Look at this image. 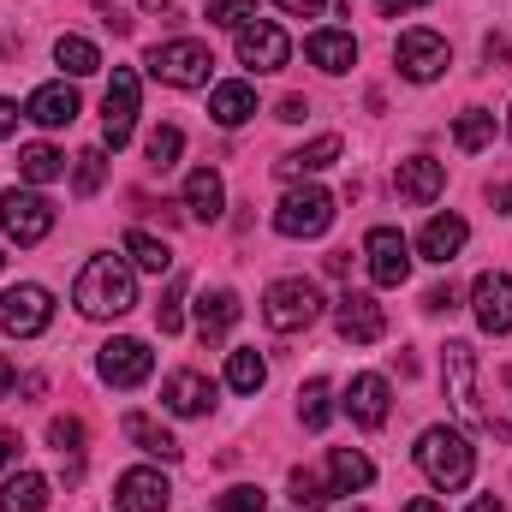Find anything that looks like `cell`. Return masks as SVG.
I'll use <instances>...</instances> for the list:
<instances>
[{"mask_svg": "<svg viewBox=\"0 0 512 512\" xmlns=\"http://www.w3.org/2000/svg\"><path fill=\"white\" fill-rule=\"evenodd\" d=\"M72 304L84 316H96V322L126 316L131 304H137V280H131V268L120 256H90L84 274H78V286H72Z\"/></svg>", "mask_w": 512, "mask_h": 512, "instance_id": "cell-1", "label": "cell"}, {"mask_svg": "<svg viewBox=\"0 0 512 512\" xmlns=\"http://www.w3.org/2000/svg\"><path fill=\"white\" fill-rule=\"evenodd\" d=\"M417 465H423V477L435 483V489H465L471 483V471H477V459H471V441L465 435H453V429H423V441H417Z\"/></svg>", "mask_w": 512, "mask_h": 512, "instance_id": "cell-2", "label": "cell"}, {"mask_svg": "<svg viewBox=\"0 0 512 512\" xmlns=\"http://www.w3.org/2000/svg\"><path fill=\"white\" fill-rule=\"evenodd\" d=\"M209 66H215V54H209L197 36H173V42H155V48H149V78H161V84H173V90L209 84Z\"/></svg>", "mask_w": 512, "mask_h": 512, "instance_id": "cell-3", "label": "cell"}, {"mask_svg": "<svg viewBox=\"0 0 512 512\" xmlns=\"http://www.w3.org/2000/svg\"><path fill=\"white\" fill-rule=\"evenodd\" d=\"M441 370H447V399H453V411H459L465 423H483V429H495V435L507 441V423H495V417L483 411V399H477V352H471L465 340H453L447 358H441Z\"/></svg>", "mask_w": 512, "mask_h": 512, "instance_id": "cell-4", "label": "cell"}, {"mask_svg": "<svg viewBox=\"0 0 512 512\" xmlns=\"http://www.w3.org/2000/svg\"><path fill=\"white\" fill-rule=\"evenodd\" d=\"M322 316V292L310 286V280H274L268 292H262V322L274 328V334H298V328H310Z\"/></svg>", "mask_w": 512, "mask_h": 512, "instance_id": "cell-5", "label": "cell"}, {"mask_svg": "<svg viewBox=\"0 0 512 512\" xmlns=\"http://www.w3.org/2000/svg\"><path fill=\"white\" fill-rule=\"evenodd\" d=\"M328 227H334V197L322 185L286 191L280 209H274V233H286V239H322Z\"/></svg>", "mask_w": 512, "mask_h": 512, "instance_id": "cell-6", "label": "cell"}, {"mask_svg": "<svg viewBox=\"0 0 512 512\" xmlns=\"http://www.w3.org/2000/svg\"><path fill=\"white\" fill-rule=\"evenodd\" d=\"M0 227H6V239L12 245H42L48 233H54V203L48 197H36V191H6L0 197Z\"/></svg>", "mask_w": 512, "mask_h": 512, "instance_id": "cell-7", "label": "cell"}, {"mask_svg": "<svg viewBox=\"0 0 512 512\" xmlns=\"http://www.w3.org/2000/svg\"><path fill=\"white\" fill-rule=\"evenodd\" d=\"M393 60H399V72H405L411 84H429V78H441V72L453 66V48H447V36H435V30H405L399 48H393Z\"/></svg>", "mask_w": 512, "mask_h": 512, "instance_id": "cell-8", "label": "cell"}, {"mask_svg": "<svg viewBox=\"0 0 512 512\" xmlns=\"http://www.w3.org/2000/svg\"><path fill=\"white\" fill-rule=\"evenodd\" d=\"M48 322H54V298H48L42 286L24 280V286H6V292H0V328H6V334L30 340V334H42Z\"/></svg>", "mask_w": 512, "mask_h": 512, "instance_id": "cell-9", "label": "cell"}, {"mask_svg": "<svg viewBox=\"0 0 512 512\" xmlns=\"http://www.w3.org/2000/svg\"><path fill=\"white\" fill-rule=\"evenodd\" d=\"M131 126H137V72L131 66H114V84L102 96V143L126 149Z\"/></svg>", "mask_w": 512, "mask_h": 512, "instance_id": "cell-10", "label": "cell"}, {"mask_svg": "<svg viewBox=\"0 0 512 512\" xmlns=\"http://www.w3.org/2000/svg\"><path fill=\"white\" fill-rule=\"evenodd\" d=\"M239 60H245L251 72H280V66L292 60V36H286L280 24H268V18H251V24L239 30Z\"/></svg>", "mask_w": 512, "mask_h": 512, "instance_id": "cell-11", "label": "cell"}, {"mask_svg": "<svg viewBox=\"0 0 512 512\" xmlns=\"http://www.w3.org/2000/svg\"><path fill=\"white\" fill-rule=\"evenodd\" d=\"M364 256H370V280H376V286H405V274H411V245H405V233L370 227Z\"/></svg>", "mask_w": 512, "mask_h": 512, "instance_id": "cell-12", "label": "cell"}, {"mask_svg": "<svg viewBox=\"0 0 512 512\" xmlns=\"http://www.w3.org/2000/svg\"><path fill=\"white\" fill-rule=\"evenodd\" d=\"M471 304H477V322H483V334H512V274H501V268L477 274V286H471Z\"/></svg>", "mask_w": 512, "mask_h": 512, "instance_id": "cell-13", "label": "cell"}, {"mask_svg": "<svg viewBox=\"0 0 512 512\" xmlns=\"http://www.w3.org/2000/svg\"><path fill=\"white\" fill-rule=\"evenodd\" d=\"M149 370H155V352L143 340H108L102 346V382L108 387H137L149 382Z\"/></svg>", "mask_w": 512, "mask_h": 512, "instance_id": "cell-14", "label": "cell"}, {"mask_svg": "<svg viewBox=\"0 0 512 512\" xmlns=\"http://www.w3.org/2000/svg\"><path fill=\"white\" fill-rule=\"evenodd\" d=\"M114 507L120 512H167L173 507V483L161 471H126L114 483Z\"/></svg>", "mask_w": 512, "mask_h": 512, "instance_id": "cell-15", "label": "cell"}, {"mask_svg": "<svg viewBox=\"0 0 512 512\" xmlns=\"http://www.w3.org/2000/svg\"><path fill=\"white\" fill-rule=\"evenodd\" d=\"M382 334H387L382 304H376L370 292H346V298H340V340H352V346H376Z\"/></svg>", "mask_w": 512, "mask_h": 512, "instance_id": "cell-16", "label": "cell"}, {"mask_svg": "<svg viewBox=\"0 0 512 512\" xmlns=\"http://www.w3.org/2000/svg\"><path fill=\"white\" fill-rule=\"evenodd\" d=\"M393 185H399L405 203H435V197L447 191V167H441L435 155H411V161H399Z\"/></svg>", "mask_w": 512, "mask_h": 512, "instance_id": "cell-17", "label": "cell"}, {"mask_svg": "<svg viewBox=\"0 0 512 512\" xmlns=\"http://www.w3.org/2000/svg\"><path fill=\"white\" fill-rule=\"evenodd\" d=\"M465 239H471V227H465V215H435L423 233H417V251L423 262H435V268H447L453 256L465 251Z\"/></svg>", "mask_w": 512, "mask_h": 512, "instance_id": "cell-18", "label": "cell"}, {"mask_svg": "<svg viewBox=\"0 0 512 512\" xmlns=\"http://www.w3.org/2000/svg\"><path fill=\"white\" fill-rule=\"evenodd\" d=\"M161 399H167V411H173V417H203V411L215 405V382H209V376H197V370H173L167 387H161Z\"/></svg>", "mask_w": 512, "mask_h": 512, "instance_id": "cell-19", "label": "cell"}, {"mask_svg": "<svg viewBox=\"0 0 512 512\" xmlns=\"http://www.w3.org/2000/svg\"><path fill=\"white\" fill-rule=\"evenodd\" d=\"M239 292H227V286H215V292H203L197 298V334H203V346H221L227 340V328L239 322Z\"/></svg>", "mask_w": 512, "mask_h": 512, "instance_id": "cell-20", "label": "cell"}, {"mask_svg": "<svg viewBox=\"0 0 512 512\" xmlns=\"http://www.w3.org/2000/svg\"><path fill=\"white\" fill-rule=\"evenodd\" d=\"M346 411L358 429H382L387 423V376H352L346 387Z\"/></svg>", "mask_w": 512, "mask_h": 512, "instance_id": "cell-21", "label": "cell"}, {"mask_svg": "<svg viewBox=\"0 0 512 512\" xmlns=\"http://www.w3.org/2000/svg\"><path fill=\"white\" fill-rule=\"evenodd\" d=\"M24 114H30L42 131L72 126V120H78V90H66V84H42V90L30 96V108H24Z\"/></svg>", "mask_w": 512, "mask_h": 512, "instance_id": "cell-22", "label": "cell"}, {"mask_svg": "<svg viewBox=\"0 0 512 512\" xmlns=\"http://www.w3.org/2000/svg\"><path fill=\"white\" fill-rule=\"evenodd\" d=\"M304 54H310V66H322V72H352V66H358L352 30H316V36L304 42Z\"/></svg>", "mask_w": 512, "mask_h": 512, "instance_id": "cell-23", "label": "cell"}, {"mask_svg": "<svg viewBox=\"0 0 512 512\" xmlns=\"http://www.w3.org/2000/svg\"><path fill=\"white\" fill-rule=\"evenodd\" d=\"M185 209H191L197 221H221V209H227V185H221L215 167H197V173L185 179Z\"/></svg>", "mask_w": 512, "mask_h": 512, "instance_id": "cell-24", "label": "cell"}, {"mask_svg": "<svg viewBox=\"0 0 512 512\" xmlns=\"http://www.w3.org/2000/svg\"><path fill=\"white\" fill-rule=\"evenodd\" d=\"M334 161H340V137L328 131V137H316V143H304V149L280 155V161H274V173H280V179H298V173H322V167H334Z\"/></svg>", "mask_w": 512, "mask_h": 512, "instance_id": "cell-25", "label": "cell"}, {"mask_svg": "<svg viewBox=\"0 0 512 512\" xmlns=\"http://www.w3.org/2000/svg\"><path fill=\"white\" fill-rule=\"evenodd\" d=\"M370 477H376V465H370L358 447H334V453H328V489H334V495L370 489Z\"/></svg>", "mask_w": 512, "mask_h": 512, "instance_id": "cell-26", "label": "cell"}, {"mask_svg": "<svg viewBox=\"0 0 512 512\" xmlns=\"http://www.w3.org/2000/svg\"><path fill=\"white\" fill-rule=\"evenodd\" d=\"M256 114V90L251 84H215V96H209V120H215V126H245V120H251Z\"/></svg>", "mask_w": 512, "mask_h": 512, "instance_id": "cell-27", "label": "cell"}, {"mask_svg": "<svg viewBox=\"0 0 512 512\" xmlns=\"http://www.w3.org/2000/svg\"><path fill=\"white\" fill-rule=\"evenodd\" d=\"M0 512H48V477H36V471L6 477V489H0Z\"/></svg>", "mask_w": 512, "mask_h": 512, "instance_id": "cell-28", "label": "cell"}, {"mask_svg": "<svg viewBox=\"0 0 512 512\" xmlns=\"http://www.w3.org/2000/svg\"><path fill=\"white\" fill-rule=\"evenodd\" d=\"M60 173H66V155H60L54 143H30V149H18V179L48 185V179H60Z\"/></svg>", "mask_w": 512, "mask_h": 512, "instance_id": "cell-29", "label": "cell"}, {"mask_svg": "<svg viewBox=\"0 0 512 512\" xmlns=\"http://www.w3.org/2000/svg\"><path fill=\"white\" fill-rule=\"evenodd\" d=\"M126 435L143 447V453H155V459H179V441H173L155 417H143V411H126Z\"/></svg>", "mask_w": 512, "mask_h": 512, "instance_id": "cell-30", "label": "cell"}, {"mask_svg": "<svg viewBox=\"0 0 512 512\" xmlns=\"http://www.w3.org/2000/svg\"><path fill=\"white\" fill-rule=\"evenodd\" d=\"M126 256L143 268V274H167V268H173L167 239H155V233H143V227H131V233H126Z\"/></svg>", "mask_w": 512, "mask_h": 512, "instance_id": "cell-31", "label": "cell"}, {"mask_svg": "<svg viewBox=\"0 0 512 512\" xmlns=\"http://www.w3.org/2000/svg\"><path fill=\"white\" fill-rule=\"evenodd\" d=\"M453 143H459L465 155L489 149V143H495V114H489V108H465V114L453 120Z\"/></svg>", "mask_w": 512, "mask_h": 512, "instance_id": "cell-32", "label": "cell"}, {"mask_svg": "<svg viewBox=\"0 0 512 512\" xmlns=\"http://www.w3.org/2000/svg\"><path fill=\"white\" fill-rule=\"evenodd\" d=\"M54 60L72 72V78H90L96 66H102V54H96V42H84V36H60L54 42Z\"/></svg>", "mask_w": 512, "mask_h": 512, "instance_id": "cell-33", "label": "cell"}, {"mask_svg": "<svg viewBox=\"0 0 512 512\" xmlns=\"http://www.w3.org/2000/svg\"><path fill=\"white\" fill-rule=\"evenodd\" d=\"M262 382H268V364L256 358L251 346H239V352L227 358V387H233V393H256Z\"/></svg>", "mask_w": 512, "mask_h": 512, "instance_id": "cell-34", "label": "cell"}, {"mask_svg": "<svg viewBox=\"0 0 512 512\" xmlns=\"http://www.w3.org/2000/svg\"><path fill=\"white\" fill-rule=\"evenodd\" d=\"M179 149H185V131L179 126H155L149 131V167H155V173H167V167L179 161Z\"/></svg>", "mask_w": 512, "mask_h": 512, "instance_id": "cell-35", "label": "cell"}, {"mask_svg": "<svg viewBox=\"0 0 512 512\" xmlns=\"http://www.w3.org/2000/svg\"><path fill=\"white\" fill-rule=\"evenodd\" d=\"M102 179H108L102 149H84V155H78V173H72V191H78V197H96V191H102Z\"/></svg>", "mask_w": 512, "mask_h": 512, "instance_id": "cell-36", "label": "cell"}, {"mask_svg": "<svg viewBox=\"0 0 512 512\" xmlns=\"http://www.w3.org/2000/svg\"><path fill=\"white\" fill-rule=\"evenodd\" d=\"M292 501L298 507H328L334 501V489H328V477H316V471H292Z\"/></svg>", "mask_w": 512, "mask_h": 512, "instance_id": "cell-37", "label": "cell"}, {"mask_svg": "<svg viewBox=\"0 0 512 512\" xmlns=\"http://www.w3.org/2000/svg\"><path fill=\"white\" fill-rule=\"evenodd\" d=\"M298 417H304V429H328V382H310L304 393H298Z\"/></svg>", "mask_w": 512, "mask_h": 512, "instance_id": "cell-38", "label": "cell"}, {"mask_svg": "<svg viewBox=\"0 0 512 512\" xmlns=\"http://www.w3.org/2000/svg\"><path fill=\"white\" fill-rule=\"evenodd\" d=\"M256 18V0H209V24H221V30H245Z\"/></svg>", "mask_w": 512, "mask_h": 512, "instance_id": "cell-39", "label": "cell"}, {"mask_svg": "<svg viewBox=\"0 0 512 512\" xmlns=\"http://www.w3.org/2000/svg\"><path fill=\"white\" fill-rule=\"evenodd\" d=\"M48 441H54L60 459H66V453H84V423H78V417H54V423H48Z\"/></svg>", "mask_w": 512, "mask_h": 512, "instance_id": "cell-40", "label": "cell"}, {"mask_svg": "<svg viewBox=\"0 0 512 512\" xmlns=\"http://www.w3.org/2000/svg\"><path fill=\"white\" fill-rule=\"evenodd\" d=\"M215 512H268V495H262L256 483H239V489H227V495L215 501Z\"/></svg>", "mask_w": 512, "mask_h": 512, "instance_id": "cell-41", "label": "cell"}, {"mask_svg": "<svg viewBox=\"0 0 512 512\" xmlns=\"http://www.w3.org/2000/svg\"><path fill=\"white\" fill-rule=\"evenodd\" d=\"M179 304H185V286H167V298L155 304V328H161V334H179V322H185Z\"/></svg>", "mask_w": 512, "mask_h": 512, "instance_id": "cell-42", "label": "cell"}, {"mask_svg": "<svg viewBox=\"0 0 512 512\" xmlns=\"http://www.w3.org/2000/svg\"><path fill=\"white\" fill-rule=\"evenodd\" d=\"M423 304H429V310H459V292H453V286H435Z\"/></svg>", "mask_w": 512, "mask_h": 512, "instance_id": "cell-43", "label": "cell"}, {"mask_svg": "<svg viewBox=\"0 0 512 512\" xmlns=\"http://www.w3.org/2000/svg\"><path fill=\"white\" fill-rule=\"evenodd\" d=\"M483 54H489V66H507V60H512L507 36H489V42H483Z\"/></svg>", "mask_w": 512, "mask_h": 512, "instance_id": "cell-44", "label": "cell"}, {"mask_svg": "<svg viewBox=\"0 0 512 512\" xmlns=\"http://www.w3.org/2000/svg\"><path fill=\"white\" fill-rule=\"evenodd\" d=\"M304 114H310V102H304V96H286V102H280V114H274V120H304Z\"/></svg>", "mask_w": 512, "mask_h": 512, "instance_id": "cell-45", "label": "cell"}, {"mask_svg": "<svg viewBox=\"0 0 512 512\" xmlns=\"http://www.w3.org/2000/svg\"><path fill=\"white\" fill-rule=\"evenodd\" d=\"M12 387H18V370H12V358H6V352H0V399H6V393H12Z\"/></svg>", "mask_w": 512, "mask_h": 512, "instance_id": "cell-46", "label": "cell"}, {"mask_svg": "<svg viewBox=\"0 0 512 512\" xmlns=\"http://www.w3.org/2000/svg\"><path fill=\"white\" fill-rule=\"evenodd\" d=\"M12 131H18V108L0 96V137H12Z\"/></svg>", "mask_w": 512, "mask_h": 512, "instance_id": "cell-47", "label": "cell"}, {"mask_svg": "<svg viewBox=\"0 0 512 512\" xmlns=\"http://www.w3.org/2000/svg\"><path fill=\"white\" fill-rule=\"evenodd\" d=\"M12 459H18V435H6V429H0V471H6Z\"/></svg>", "mask_w": 512, "mask_h": 512, "instance_id": "cell-48", "label": "cell"}, {"mask_svg": "<svg viewBox=\"0 0 512 512\" xmlns=\"http://www.w3.org/2000/svg\"><path fill=\"white\" fill-rule=\"evenodd\" d=\"M280 6H286V12H304V18H310V12H322L328 0H280Z\"/></svg>", "mask_w": 512, "mask_h": 512, "instance_id": "cell-49", "label": "cell"}, {"mask_svg": "<svg viewBox=\"0 0 512 512\" xmlns=\"http://www.w3.org/2000/svg\"><path fill=\"white\" fill-rule=\"evenodd\" d=\"M411 6H429V0H382V12H411Z\"/></svg>", "mask_w": 512, "mask_h": 512, "instance_id": "cell-50", "label": "cell"}, {"mask_svg": "<svg viewBox=\"0 0 512 512\" xmlns=\"http://www.w3.org/2000/svg\"><path fill=\"white\" fill-rule=\"evenodd\" d=\"M471 512H501V501H495V495H477V501H471Z\"/></svg>", "mask_w": 512, "mask_h": 512, "instance_id": "cell-51", "label": "cell"}, {"mask_svg": "<svg viewBox=\"0 0 512 512\" xmlns=\"http://www.w3.org/2000/svg\"><path fill=\"white\" fill-rule=\"evenodd\" d=\"M405 512H441V507H435L429 495H417V501H405Z\"/></svg>", "mask_w": 512, "mask_h": 512, "instance_id": "cell-52", "label": "cell"}, {"mask_svg": "<svg viewBox=\"0 0 512 512\" xmlns=\"http://www.w3.org/2000/svg\"><path fill=\"white\" fill-rule=\"evenodd\" d=\"M495 203H501V215H512V185H501V191H495Z\"/></svg>", "mask_w": 512, "mask_h": 512, "instance_id": "cell-53", "label": "cell"}, {"mask_svg": "<svg viewBox=\"0 0 512 512\" xmlns=\"http://www.w3.org/2000/svg\"><path fill=\"white\" fill-rule=\"evenodd\" d=\"M0 268H6V256H0Z\"/></svg>", "mask_w": 512, "mask_h": 512, "instance_id": "cell-54", "label": "cell"}, {"mask_svg": "<svg viewBox=\"0 0 512 512\" xmlns=\"http://www.w3.org/2000/svg\"><path fill=\"white\" fill-rule=\"evenodd\" d=\"M352 512H364V507H352Z\"/></svg>", "mask_w": 512, "mask_h": 512, "instance_id": "cell-55", "label": "cell"}]
</instances>
